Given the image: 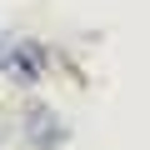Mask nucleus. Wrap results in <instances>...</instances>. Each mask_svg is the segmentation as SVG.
Listing matches in <instances>:
<instances>
[{
    "label": "nucleus",
    "mask_w": 150,
    "mask_h": 150,
    "mask_svg": "<svg viewBox=\"0 0 150 150\" xmlns=\"http://www.w3.org/2000/svg\"><path fill=\"white\" fill-rule=\"evenodd\" d=\"M20 135H25L30 150H65V145H70V125H65V115H60L55 105H45V100H30V105H25V115H20Z\"/></svg>",
    "instance_id": "nucleus-1"
},
{
    "label": "nucleus",
    "mask_w": 150,
    "mask_h": 150,
    "mask_svg": "<svg viewBox=\"0 0 150 150\" xmlns=\"http://www.w3.org/2000/svg\"><path fill=\"white\" fill-rule=\"evenodd\" d=\"M5 75H15L20 85H35L40 75H45V50L35 45V40H10V55H5V65H0Z\"/></svg>",
    "instance_id": "nucleus-2"
},
{
    "label": "nucleus",
    "mask_w": 150,
    "mask_h": 150,
    "mask_svg": "<svg viewBox=\"0 0 150 150\" xmlns=\"http://www.w3.org/2000/svg\"><path fill=\"white\" fill-rule=\"evenodd\" d=\"M5 55H10V35L0 30V65H5Z\"/></svg>",
    "instance_id": "nucleus-3"
},
{
    "label": "nucleus",
    "mask_w": 150,
    "mask_h": 150,
    "mask_svg": "<svg viewBox=\"0 0 150 150\" xmlns=\"http://www.w3.org/2000/svg\"><path fill=\"white\" fill-rule=\"evenodd\" d=\"M5 135H10V120H0V140H5Z\"/></svg>",
    "instance_id": "nucleus-4"
}]
</instances>
